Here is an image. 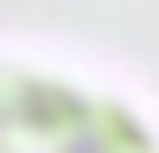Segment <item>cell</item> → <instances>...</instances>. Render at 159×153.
Listing matches in <instances>:
<instances>
[{"instance_id":"obj_1","label":"cell","mask_w":159,"mask_h":153,"mask_svg":"<svg viewBox=\"0 0 159 153\" xmlns=\"http://www.w3.org/2000/svg\"><path fill=\"white\" fill-rule=\"evenodd\" d=\"M0 153H153L134 121L89 102H13L0 109Z\"/></svg>"}]
</instances>
